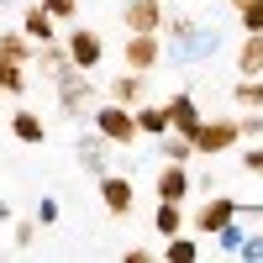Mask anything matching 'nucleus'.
<instances>
[{
    "mask_svg": "<svg viewBox=\"0 0 263 263\" xmlns=\"http://www.w3.org/2000/svg\"><path fill=\"white\" fill-rule=\"evenodd\" d=\"M163 37H168L174 58H184V63H200V58H211L216 48H221V37H216V32H200V21H195V16H163Z\"/></svg>",
    "mask_w": 263,
    "mask_h": 263,
    "instance_id": "obj_1",
    "label": "nucleus"
},
{
    "mask_svg": "<svg viewBox=\"0 0 263 263\" xmlns=\"http://www.w3.org/2000/svg\"><path fill=\"white\" fill-rule=\"evenodd\" d=\"M95 111V84L84 69H63L58 74V116L63 121H79V116H90Z\"/></svg>",
    "mask_w": 263,
    "mask_h": 263,
    "instance_id": "obj_2",
    "label": "nucleus"
},
{
    "mask_svg": "<svg viewBox=\"0 0 263 263\" xmlns=\"http://www.w3.org/2000/svg\"><path fill=\"white\" fill-rule=\"evenodd\" d=\"M242 142V132H237V116H200V126L190 132V147L200 153V158H216V153H227Z\"/></svg>",
    "mask_w": 263,
    "mask_h": 263,
    "instance_id": "obj_3",
    "label": "nucleus"
},
{
    "mask_svg": "<svg viewBox=\"0 0 263 263\" xmlns=\"http://www.w3.org/2000/svg\"><path fill=\"white\" fill-rule=\"evenodd\" d=\"M95 132L111 147H132L137 142V121H132V105H121V100H111V105H95Z\"/></svg>",
    "mask_w": 263,
    "mask_h": 263,
    "instance_id": "obj_4",
    "label": "nucleus"
},
{
    "mask_svg": "<svg viewBox=\"0 0 263 263\" xmlns=\"http://www.w3.org/2000/svg\"><path fill=\"white\" fill-rule=\"evenodd\" d=\"M121 63L137 74H153L163 63V32H126V48H121Z\"/></svg>",
    "mask_w": 263,
    "mask_h": 263,
    "instance_id": "obj_5",
    "label": "nucleus"
},
{
    "mask_svg": "<svg viewBox=\"0 0 263 263\" xmlns=\"http://www.w3.org/2000/svg\"><path fill=\"white\" fill-rule=\"evenodd\" d=\"M63 48H69V63L84 69V74H95L100 63H105V37L95 27H74L69 37H63Z\"/></svg>",
    "mask_w": 263,
    "mask_h": 263,
    "instance_id": "obj_6",
    "label": "nucleus"
},
{
    "mask_svg": "<svg viewBox=\"0 0 263 263\" xmlns=\"http://www.w3.org/2000/svg\"><path fill=\"white\" fill-rule=\"evenodd\" d=\"M242 216V205L232 200V195H216V200H200V211H195V221H190V232H221L227 221H237Z\"/></svg>",
    "mask_w": 263,
    "mask_h": 263,
    "instance_id": "obj_7",
    "label": "nucleus"
},
{
    "mask_svg": "<svg viewBox=\"0 0 263 263\" xmlns=\"http://www.w3.org/2000/svg\"><path fill=\"white\" fill-rule=\"evenodd\" d=\"M100 205L111 211V216H132V205H137V190H132L126 174H111V168L100 174Z\"/></svg>",
    "mask_w": 263,
    "mask_h": 263,
    "instance_id": "obj_8",
    "label": "nucleus"
},
{
    "mask_svg": "<svg viewBox=\"0 0 263 263\" xmlns=\"http://www.w3.org/2000/svg\"><path fill=\"white\" fill-rule=\"evenodd\" d=\"M121 21L126 32H163V0H126Z\"/></svg>",
    "mask_w": 263,
    "mask_h": 263,
    "instance_id": "obj_9",
    "label": "nucleus"
},
{
    "mask_svg": "<svg viewBox=\"0 0 263 263\" xmlns=\"http://www.w3.org/2000/svg\"><path fill=\"white\" fill-rule=\"evenodd\" d=\"M163 105H168V132H179V137H190V132L200 126V105H195V95H190V90L168 95Z\"/></svg>",
    "mask_w": 263,
    "mask_h": 263,
    "instance_id": "obj_10",
    "label": "nucleus"
},
{
    "mask_svg": "<svg viewBox=\"0 0 263 263\" xmlns=\"http://www.w3.org/2000/svg\"><path fill=\"white\" fill-rule=\"evenodd\" d=\"M190 190H195V184H190V168H184V163H163V168H158V200L184 205Z\"/></svg>",
    "mask_w": 263,
    "mask_h": 263,
    "instance_id": "obj_11",
    "label": "nucleus"
},
{
    "mask_svg": "<svg viewBox=\"0 0 263 263\" xmlns=\"http://www.w3.org/2000/svg\"><path fill=\"white\" fill-rule=\"evenodd\" d=\"M132 121H137V137H163V132H168V105L137 100V105H132Z\"/></svg>",
    "mask_w": 263,
    "mask_h": 263,
    "instance_id": "obj_12",
    "label": "nucleus"
},
{
    "mask_svg": "<svg viewBox=\"0 0 263 263\" xmlns=\"http://www.w3.org/2000/svg\"><path fill=\"white\" fill-rule=\"evenodd\" d=\"M74 147H79V163H84V168H90L95 179H100V174H105V153H111V142H105L100 132H84Z\"/></svg>",
    "mask_w": 263,
    "mask_h": 263,
    "instance_id": "obj_13",
    "label": "nucleus"
},
{
    "mask_svg": "<svg viewBox=\"0 0 263 263\" xmlns=\"http://www.w3.org/2000/svg\"><path fill=\"white\" fill-rule=\"evenodd\" d=\"M111 100H121V105H137V100H147V74H137V69L116 74V79H111Z\"/></svg>",
    "mask_w": 263,
    "mask_h": 263,
    "instance_id": "obj_14",
    "label": "nucleus"
},
{
    "mask_svg": "<svg viewBox=\"0 0 263 263\" xmlns=\"http://www.w3.org/2000/svg\"><path fill=\"white\" fill-rule=\"evenodd\" d=\"M32 63H37L48 79H58L63 69H74V63H69V48H63L58 37H53V42H37V58H32Z\"/></svg>",
    "mask_w": 263,
    "mask_h": 263,
    "instance_id": "obj_15",
    "label": "nucleus"
},
{
    "mask_svg": "<svg viewBox=\"0 0 263 263\" xmlns=\"http://www.w3.org/2000/svg\"><path fill=\"white\" fill-rule=\"evenodd\" d=\"M11 137H16V142H27V147H37L42 137H48V126H42L37 111H27V105H21V111L11 116Z\"/></svg>",
    "mask_w": 263,
    "mask_h": 263,
    "instance_id": "obj_16",
    "label": "nucleus"
},
{
    "mask_svg": "<svg viewBox=\"0 0 263 263\" xmlns=\"http://www.w3.org/2000/svg\"><path fill=\"white\" fill-rule=\"evenodd\" d=\"M21 32H27V42H53L58 37V21L42 11V6H32L27 16H21Z\"/></svg>",
    "mask_w": 263,
    "mask_h": 263,
    "instance_id": "obj_17",
    "label": "nucleus"
},
{
    "mask_svg": "<svg viewBox=\"0 0 263 263\" xmlns=\"http://www.w3.org/2000/svg\"><path fill=\"white\" fill-rule=\"evenodd\" d=\"M0 58H11V63H27L37 58V42H27V32H0Z\"/></svg>",
    "mask_w": 263,
    "mask_h": 263,
    "instance_id": "obj_18",
    "label": "nucleus"
},
{
    "mask_svg": "<svg viewBox=\"0 0 263 263\" xmlns=\"http://www.w3.org/2000/svg\"><path fill=\"white\" fill-rule=\"evenodd\" d=\"M153 232H158V237H174V232H184V205H174V200H158V211H153Z\"/></svg>",
    "mask_w": 263,
    "mask_h": 263,
    "instance_id": "obj_19",
    "label": "nucleus"
},
{
    "mask_svg": "<svg viewBox=\"0 0 263 263\" xmlns=\"http://www.w3.org/2000/svg\"><path fill=\"white\" fill-rule=\"evenodd\" d=\"M237 69L242 74H263V32H248L237 48Z\"/></svg>",
    "mask_w": 263,
    "mask_h": 263,
    "instance_id": "obj_20",
    "label": "nucleus"
},
{
    "mask_svg": "<svg viewBox=\"0 0 263 263\" xmlns=\"http://www.w3.org/2000/svg\"><path fill=\"white\" fill-rule=\"evenodd\" d=\"M163 258H168V263H195V258H200V237H184V232H174L168 242H163Z\"/></svg>",
    "mask_w": 263,
    "mask_h": 263,
    "instance_id": "obj_21",
    "label": "nucleus"
},
{
    "mask_svg": "<svg viewBox=\"0 0 263 263\" xmlns=\"http://www.w3.org/2000/svg\"><path fill=\"white\" fill-rule=\"evenodd\" d=\"M237 105H248V111H263V74H242L237 79V90H232Z\"/></svg>",
    "mask_w": 263,
    "mask_h": 263,
    "instance_id": "obj_22",
    "label": "nucleus"
},
{
    "mask_svg": "<svg viewBox=\"0 0 263 263\" xmlns=\"http://www.w3.org/2000/svg\"><path fill=\"white\" fill-rule=\"evenodd\" d=\"M0 95H11V100L27 95V69L11 63V58H0Z\"/></svg>",
    "mask_w": 263,
    "mask_h": 263,
    "instance_id": "obj_23",
    "label": "nucleus"
},
{
    "mask_svg": "<svg viewBox=\"0 0 263 263\" xmlns=\"http://www.w3.org/2000/svg\"><path fill=\"white\" fill-rule=\"evenodd\" d=\"M158 147H163V163H190V158H195L190 137H179V132H163V137H158Z\"/></svg>",
    "mask_w": 263,
    "mask_h": 263,
    "instance_id": "obj_24",
    "label": "nucleus"
},
{
    "mask_svg": "<svg viewBox=\"0 0 263 263\" xmlns=\"http://www.w3.org/2000/svg\"><path fill=\"white\" fill-rule=\"evenodd\" d=\"M37 232H42L37 216H21V221H16V237H11V248H16V253H27V248L37 242Z\"/></svg>",
    "mask_w": 263,
    "mask_h": 263,
    "instance_id": "obj_25",
    "label": "nucleus"
},
{
    "mask_svg": "<svg viewBox=\"0 0 263 263\" xmlns=\"http://www.w3.org/2000/svg\"><path fill=\"white\" fill-rule=\"evenodd\" d=\"M242 237H248L242 227H237V221H227L221 232H216V242H221V253H232V258H237V248H242Z\"/></svg>",
    "mask_w": 263,
    "mask_h": 263,
    "instance_id": "obj_26",
    "label": "nucleus"
},
{
    "mask_svg": "<svg viewBox=\"0 0 263 263\" xmlns=\"http://www.w3.org/2000/svg\"><path fill=\"white\" fill-rule=\"evenodd\" d=\"M237 132H242L248 142H258L263 137V111H242V116H237Z\"/></svg>",
    "mask_w": 263,
    "mask_h": 263,
    "instance_id": "obj_27",
    "label": "nucleus"
},
{
    "mask_svg": "<svg viewBox=\"0 0 263 263\" xmlns=\"http://www.w3.org/2000/svg\"><path fill=\"white\" fill-rule=\"evenodd\" d=\"M42 11H48L53 21H74L79 16V0H42Z\"/></svg>",
    "mask_w": 263,
    "mask_h": 263,
    "instance_id": "obj_28",
    "label": "nucleus"
},
{
    "mask_svg": "<svg viewBox=\"0 0 263 263\" xmlns=\"http://www.w3.org/2000/svg\"><path fill=\"white\" fill-rule=\"evenodd\" d=\"M237 11H242V32H263V0H248Z\"/></svg>",
    "mask_w": 263,
    "mask_h": 263,
    "instance_id": "obj_29",
    "label": "nucleus"
},
{
    "mask_svg": "<svg viewBox=\"0 0 263 263\" xmlns=\"http://www.w3.org/2000/svg\"><path fill=\"white\" fill-rule=\"evenodd\" d=\"M237 258H248V263H263V232L242 237V248H237Z\"/></svg>",
    "mask_w": 263,
    "mask_h": 263,
    "instance_id": "obj_30",
    "label": "nucleus"
},
{
    "mask_svg": "<svg viewBox=\"0 0 263 263\" xmlns=\"http://www.w3.org/2000/svg\"><path fill=\"white\" fill-rule=\"evenodd\" d=\"M58 216H63L58 200H37V221H42V227H58Z\"/></svg>",
    "mask_w": 263,
    "mask_h": 263,
    "instance_id": "obj_31",
    "label": "nucleus"
},
{
    "mask_svg": "<svg viewBox=\"0 0 263 263\" xmlns=\"http://www.w3.org/2000/svg\"><path fill=\"white\" fill-rule=\"evenodd\" d=\"M242 168L263 179V147H242Z\"/></svg>",
    "mask_w": 263,
    "mask_h": 263,
    "instance_id": "obj_32",
    "label": "nucleus"
},
{
    "mask_svg": "<svg viewBox=\"0 0 263 263\" xmlns=\"http://www.w3.org/2000/svg\"><path fill=\"white\" fill-rule=\"evenodd\" d=\"M121 258H126V263H153V248H126Z\"/></svg>",
    "mask_w": 263,
    "mask_h": 263,
    "instance_id": "obj_33",
    "label": "nucleus"
},
{
    "mask_svg": "<svg viewBox=\"0 0 263 263\" xmlns=\"http://www.w3.org/2000/svg\"><path fill=\"white\" fill-rule=\"evenodd\" d=\"M0 221H11V205H6V200H0Z\"/></svg>",
    "mask_w": 263,
    "mask_h": 263,
    "instance_id": "obj_34",
    "label": "nucleus"
},
{
    "mask_svg": "<svg viewBox=\"0 0 263 263\" xmlns=\"http://www.w3.org/2000/svg\"><path fill=\"white\" fill-rule=\"evenodd\" d=\"M232 6H248V0H232Z\"/></svg>",
    "mask_w": 263,
    "mask_h": 263,
    "instance_id": "obj_35",
    "label": "nucleus"
},
{
    "mask_svg": "<svg viewBox=\"0 0 263 263\" xmlns=\"http://www.w3.org/2000/svg\"><path fill=\"white\" fill-rule=\"evenodd\" d=\"M0 6H11V0H0Z\"/></svg>",
    "mask_w": 263,
    "mask_h": 263,
    "instance_id": "obj_36",
    "label": "nucleus"
},
{
    "mask_svg": "<svg viewBox=\"0 0 263 263\" xmlns=\"http://www.w3.org/2000/svg\"><path fill=\"white\" fill-rule=\"evenodd\" d=\"M258 227H263V216H258Z\"/></svg>",
    "mask_w": 263,
    "mask_h": 263,
    "instance_id": "obj_37",
    "label": "nucleus"
},
{
    "mask_svg": "<svg viewBox=\"0 0 263 263\" xmlns=\"http://www.w3.org/2000/svg\"><path fill=\"white\" fill-rule=\"evenodd\" d=\"M163 6H168V0H163Z\"/></svg>",
    "mask_w": 263,
    "mask_h": 263,
    "instance_id": "obj_38",
    "label": "nucleus"
}]
</instances>
